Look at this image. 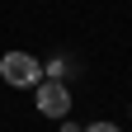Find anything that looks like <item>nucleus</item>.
<instances>
[{"mask_svg": "<svg viewBox=\"0 0 132 132\" xmlns=\"http://www.w3.org/2000/svg\"><path fill=\"white\" fill-rule=\"evenodd\" d=\"M71 71H76V66L66 61V57H47V61H43V80H66Z\"/></svg>", "mask_w": 132, "mask_h": 132, "instance_id": "nucleus-3", "label": "nucleus"}, {"mask_svg": "<svg viewBox=\"0 0 132 132\" xmlns=\"http://www.w3.org/2000/svg\"><path fill=\"white\" fill-rule=\"evenodd\" d=\"M61 132H85V127H76V123H66V118H61Z\"/></svg>", "mask_w": 132, "mask_h": 132, "instance_id": "nucleus-5", "label": "nucleus"}, {"mask_svg": "<svg viewBox=\"0 0 132 132\" xmlns=\"http://www.w3.org/2000/svg\"><path fill=\"white\" fill-rule=\"evenodd\" d=\"M85 132H123V127H118V123H109V118H99V123H90Z\"/></svg>", "mask_w": 132, "mask_h": 132, "instance_id": "nucleus-4", "label": "nucleus"}, {"mask_svg": "<svg viewBox=\"0 0 132 132\" xmlns=\"http://www.w3.org/2000/svg\"><path fill=\"white\" fill-rule=\"evenodd\" d=\"M0 80L14 85V90H33L43 80V61L33 52H5V57H0Z\"/></svg>", "mask_w": 132, "mask_h": 132, "instance_id": "nucleus-1", "label": "nucleus"}, {"mask_svg": "<svg viewBox=\"0 0 132 132\" xmlns=\"http://www.w3.org/2000/svg\"><path fill=\"white\" fill-rule=\"evenodd\" d=\"M38 94H33V104H38V113L43 118H66V113H71V90H66V80H38V85H33Z\"/></svg>", "mask_w": 132, "mask_h": 132, "instance_id": "nucleus-2", "label": "nucleus"}]
</instances>
